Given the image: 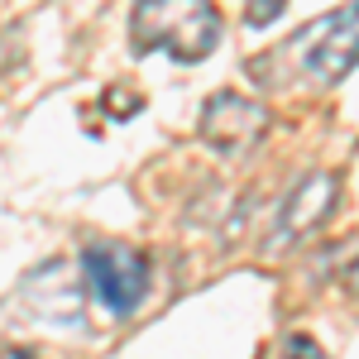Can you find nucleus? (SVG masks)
<instances>
[{
  "label": "nucleus",
  "mask_w": 359,
  "mask_h": 359,
  "mask_svg": "<svg viewBox=\"0 0 359 359\" xmlns=\"http://www.w3.org/2000/svg\"><path fill=\"white\" fill-rule=\"evenodd\" d=\"M20 292H25V306L34 316H43V321H57V326H82L86 316V278H82V264H72V259H48V264H39L34 273L20 283Z\"/></svg>",
  "instance_id": "obj_5"
},
{
  "label": "nucleus",
  "mask_w": 359,
  "mask_h": 359,
  "mask_svg": "<svg viewBox=\"0 0 359 359\" xmlns=\"http://www.w3.org/2000/svg\"><path fill=\"white\" fill-rule=\"evenodd\" d=\"M273 125V111L240 91H216L196 115V139L221 158H249Z\"/></svg>",
  "instance_id": "obj_3"
},
{
  "label": "nucleus",
  "mask_w": 359,
  "mask_h": 359,
  "mask_svg": "<svg viewBox=\"0 0 359 359\" xmlns=\"http://www.w3.org/2000/svg\"><path fill=\"white\" fill-rule=\"evenodd\" d=\"M130 39L139 53H168L192 67L221 43V10L211 0H135Z\"/></svg>",
  "instance_id": "obj_1"
},
{
  "label": "nucleus",
  "mask_w": 359,
  "mask_h": 359,
  "mask_svg": "<svg viewBox=\"0 0 359 359\" xmlns=\"http://www.w3.org/2000/svg\"><path fill=\"white\" fill-rule=\"evenodd\" d=\"M335 196H340V177L335 172H306L302 182L283 196V206H278V235L269 245H297L311 230H321L326 216L335 211Z\"/></svg>",
  "instance_id": "obj_6"
},
{
  "label": "nucleus",
  "mask_w": 359,
  "mask_h": 359,
  "mask_svg": "<svg viewBox=\"0 0 359 359\" xmlns=\"http://www.w3.org/2000/svg\"><path fill=\"white\" fill-rule=\"evenodd\" d=\"M287 0H245V25L249 29H269L273 20H283Z\"/></svg>",
  "instance_id": "obj_7"
},
{
  "label": "nucleus",
  "mask_w": 359,
  "mask_h": 359,
  "mask_svg": "<svg viewBox=\"0 0 359 359\" xmlns=\"http://www.w3.org/2000/svg\"><path fill=\"white\" fill-rule=\"evenodd\" d=\"M283 57H292L297 77H306L316 86H335L340 77H350L359 67V0L297 29L283 43Z\"/></svg>",
  "instance_id": "obj_2"
},
{
  "label": "nucleus",
  "mask_w": 359,
  "mask_h": 359,
  "mask_svg": "<svg viewBox=\"0 0 359 359\" xmlns=\"http://www.w3.org/2000/svg\"><path fill=\"white\" fill-rule=\"evenodd\" d=\"M5 359H34V350H5Z\"/></svg>",
  "instance_id": "obj_9"
},
{
  "label": "nucleus",
  "mask_w": 359,
  "mask_h": 359,
  "mask_svg": "<svg viewBox=\"0 0 359 359\" xmlns=\"http://www.w3.org/2000/svg\"><path fill=\"white\" fill-rule=\"evenodd\" d=\"M82 278L91 287V297L106 306L111 316H130L144 297H149V259L139 249L125 245H91L77 254Z\"/></svg>",
  "instance_id": "obj_4"
},
{
  "label": "nucleus",
  "mask_w": 359,
  "mask_h": 359,
  "mask_svg": "<svg viewBox=\"0 0 359 359\" xmlns=\"http://www.w3.org/2000/svg\"><path fill=\"white\" fill-rule=\"evenodd\" d=\"M283 359H326V355H321V345L311 335H287L283 340Z\"/></svg>",
  "instance_id": "obj_8"
}]
</instances>
